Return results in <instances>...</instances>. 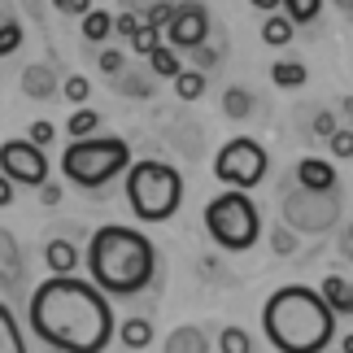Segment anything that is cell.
Returning a JSON list of instances; mask_svg holds the SVG:
<instances>
[{
    "instance_id": "1",
    "label": "cell",
    "mask_w": 353,
    "mask_h": 353,
    "mask_svg": "<svg viewBox=\"0 0 353 353\" xmlns=\"http://www.w3.org/2000/svg\"><path fill=\"white\" fill-rule=\"evenodd\" d=\"M31 332L57 353H101L114 336L110 296L74 275H52L31 292Z\"/></svg>"
},
{
    "instance_id": "2",
    "label": "cell",
    "mask_w": 353,
    "mask_h": 353,
    "mask_svg": "<svg viewBox=\"0 0 353 353\" xmlns=\"http://www.w3.org/2000/svg\"><path fill=\"white\" fill-rule=\"evenodd\" d=\"M262 327L279 353H323L336 336V310L323 292L305 288V283H288V288L270 292Z\"/></svg>"
},
{
    "instance_id": "3",
    "label": "cell",
    "mask_w": 353,
    "mask_h": 353,
    "mask_svg": "<svg viewBox=\"0 0 353 353\" xmlns=\"http://www.w3.org/2000/svg\"><path fill=\"white\" fill-rule=\"evenodd\" d=\"M88 270H92V283L105 292V296H135L153 283V270H157V249L153 240L135 227H101L92 236V249H88Z\"/></svg>"
},
{
    "instance_id": "4",
    "label": "cell",
    "mask_w": 353,
    "mask_h": 353,
    "mask_svg": "<svg viewBox=\"0 0 353 353\" xmlns=\"http://www.w3.org/2000/svg\"><path fill=\"white\" fill-rule=\"evenodd\" d=\"M127 201L140 223H166L183 205V174L170 161H135L127 166Z\"/></svg>"
},
{
    "instance_id": "5",
    "label": "cell",
    "mask_w": 353,
    "mask_h": 353,
    "mask_svg": "<svg viewBox=\"0 0 353 353\" xmlns=\"http://www.w3.org/2000/svg\"><path fill=\"white\" fill-rule=\"evenodd\" d=\"M131 166V144L122 135H83L61 153V174L74 188H105Z\"/></svg>"
},
{
    "instance_id": "6",
    "label": "cell",
    "mask_w": 353,
    "mask_h": 353,
    "mask_svg": "<svg viewBox=\"0 0 353 353\" xmlns=\"http://www.w3.org/2000/svg\"><path fill=\"white\" fill-rule=\"evenodd\" d=\"M205 227L210 240L227 253H244L257 244V232H262V219H257V205L249 201L244 188H232V192L214 196L205 205Z\"/></svg>"
},
{
    "instance_id": "7",
    "label": "cell",
    "mask_w": 353,
    "mask_h": 353,
    "mask_svg": "<svg viewBox=\"0 0 353 353\" xmlns=\"http://www.w3.org/2000/svg\"><path fill=\"white\" fill-rule=\"evenodd\" d=\"M283 223L292 227V232H305V236H319V232H332L336 219H341V188H327V192H319V188H305L296 183L283 192Z\"/></svg>"
},
{
    "instance_id": "8",
    "label": "cell",
    "mask_w": 353,
    "mask_h": 353,
    "mask_svg": "<svg viewBox=\"0 0 353 353\" xmlns=\"http://www.w3.org/2000/svg\"><path fill=\"white\" fill-rule=\"evenodd\" d=\"M214 174L227 183V188H257L266 179V148L257 140H227L214 157Z\"/></svg>"
},
{
    "instance_id": "9",
    "label": "cell",
    "mask_w": 353,
    "mask_h": 353,
    "mask_svg": "<svg viewBox=\"0 0 353 353\" xmlns=\"http://www.w3.org/2000/svg\"><path fill=\"white\" fill-rule=\"evenodd\" d=\"M0 170H5L13 183H22V188H39V183H48L44 148L31 144V140H9V144H0Z\"/></svg>"
},
{
    "instance_id": "10",
    "label": "cell",
    "mask_w": 353,
    "mask_h": 353,
    "mask_svg": "<svg viewBox=\"0 0 353 353\" xmlns=\"http://www.w3.org/2000/svg\"><path fill=\"white\" fill-rule=\"evenodd\" d=\"M210 39V13L205 5H196V0H183V5H174V18L166 22V44L170 48H201Z\"/></svg>"
},
{
    "instance_id": "11",
    "label": "cell",
    "mask_w": 353,
    "mask_h": 353,
    "mask_svg": "<svg viewBox=\"0 0 353 353\" xmlns=\"http://www.w3.org/2000/svg\"><path fill=\"white\" fill-rule=\"evenodd\" d=\"M296 183L319 188V192L336 188V170H332V161H323V157H301V161H296Z\"/></svg>"
},
{
    "instance_id": "12",
    "label": "cell",
    "mask_w": 353,
    "mask_h": 353,
    "mask_svg": "<svg viewBox=\"0 0 353 353\" xmlns=\"http://www.w3.org/2000/svg\"><path fill=\"white\" fill-rule=\"evenodd\" d=\"M22 92L31 101H48L52 92H57V74H52V65H39V61L26 65V70H22Z\"/></svg>"
},
{
    "instance_id": "13",
    "label": "cell",
    "mask_w": 353,
    "mask_h": 353,
    "mask_svg": "<svg viewBox=\"0 0 353 353\" xmlns=\"http://www.w3.org/2000/svg\"><path fill=\"white\" fill-rule=\"evenodd\" d=\"M22 249H18V240H13L9 232H0V288L5 283H18L22 279Z\"/></svg>"
},
{
    "instance_id": "14",
    "label": "cell",
    "mask_w": 353,
    "mask_h": 353,
    "mask_svg": "<svg viewBox=\"0 0 353 353\" xmlns=\"http://www.w3.org/2000/svg\"><path fill=\"white\" fill-rule=\"evenodd\" d=\"M44 262H48L52 275H74V266H79V249H74L70 240H48Z\"/></svg>"
},
{
    "instance_id": "15",
    "label": "cell",
    "mask_w": 353,
    "mask_h": 353,
    "mask_svg": "<svg viewBox=\"0 0 353 353\" xmlns=\"http://www.w3.org/2000/svg\"><path fill=\"white\" fill-rule=\"evenodd\" d=\"M166 353H210V336L201 327H174L166 336Z\"/></svg>"
},
{
    "instance_id": "16",
    "label": "cell",
    "mask_w": 353,
    "mask_h": 353,
    "mask_svg": "<svg viewBox=\"0 0 353 353\" xmlns=\"http://www.w3.org/2000/svg\"><path fill=\"white\" fill-rule=\"evenodd\" d=\"M323 296H327V305L336 314H353V283L341 279V275H327L323 279Z\"/></svg>"
},
{
    "instance_id": "17",
    "label": "cell",
    "mask_w": 353,
    "mask_h": 353,
    "mask_svg": "<svg viewBox=\"0 0 353 353\" xmlns=\"http://www.w3.org/2000/svg\"><path fill=\"white\" fill-rule=\"evenodd\" d=\"M0 353H26V341H22V327L13 319V310L0 301Z\"/></svg>"
},
{
    "instance_id": "18",
    "label": "cell",
    "mask_w": 353,
    "mask_h": 353,
    "mask_svg": "<svg viewBox=\"0 0 353 353\" xmlns=\"http://www.w3.org/2000/svg\"><path fill=\"white\" fill-rule=\"evenodd\" d=\"M148 70H153L157 79H174L183 70L179 65V48H170V44H157L153 52H148Z\"/></svg>"
},
{
    "instance_id": "19",
    "label": "cell",
    "mask_w": 353,
    "mask_h": 353,
    "mask_svg": "<svg viewBox=\"0 0 353 353\" xmlns=\"http://www.w3.org/2000/svg\"><path fill=\"white\" fill-rule=\"evenodd\" d=\"M110 35H114V18L105 9H88L83 13V39L88 44H105Z\"/></svg>"
},
{
    "instance_id": "20",
    "label": "cell",
    "mask_w": 353,
    "mask_h": 353,
    "mask_svg": "<svg viewBox=\"0 0 353 353\" xmlns=\"http://www.w3.org/2000/svg\"><path fill=\"white\" fill-rule=\"evenodd\" d=\"M292 35H296V22L288 18V13H283V18H279V13H270V18H266V26H262V39H266L270 48H283Z\"/></svg>"
},
{
    "instance_id": "21",
    "label": "cell",
    "mask_w": 353,
    "mask_h": 353,
    "mask_svg": "<svg viewBox=\"0 0 353 353\" xmlns=\"http://www.w3.org/2000/svg\"><path fill=\"white\" fill-rule=\"evenodd\" d=\"M223 114L232 118V122H244L253 114V92H244V88H227L223 92Z\"/></svg>"
},
{
    "instance_id": "22",
    "label": "cell",
    "mask_w": 353,
    "mask_h": 353,
    "mask_svg": "<svg viewBox=\"0 0 353 353\" xmlns=\"http://www.w3.org/2000/svg\"><path fill=\"white\" fill-rule=\"evenodd\" d=\"M118 336H122L127 349H144V345H153V323H148V319H127L118 327Z\"/></svg>"
},
{
    "instance_id": "23",
    "label": "cell",
    "mask_w": 353,
    "mask_h": 353,
    "mask_svg": "<svg viewBox=\"0 0 353 353\" xmlns=\"http://www.w3.org/2000/svg\"><path fill=\"white\" fill-rule=\"evenodd\" d=\"M174 97L179 101H201L205 97V74L201 70H179L174 74Z\"/></svg>"
},
{
    "instance_id": "24",
    "label": "cell",
    "mask_w": 353,
    "mask_h": 353,
    "mask_svg": "<svg viewBox=\"0 0 353 353\" xmlns=\"http://www.w3.org/2000/svg\"><path fill=\"white\" fill-rule=\"evenodd\" d=\"M270 79H275V88H305L310 70L301 61H279V65H270Z\"/></svg>"
},
{
    "instance_id": "25",
    "label": "cell",
    "mask_w": 353,
    "mask_h": 353,
    "mask_svg": "<svg viewBox=\"0 0 353 353\" xmlns=\"http://www.w3.org/2000/svg\"><path fill=\"white\" fill-rule=\"evenodd\" d=\"M18 48H22V22L18 18H5V22H0V61L13 57Z\"/></svg>"
},
{
    "instance_id": "26",
    "label": "cell",
    "mask_w": 353,
    "mask_h": 353,
    "mask_svg": "<svg viewBox=\"0 0 353 353\" xmlns=\"http://www.w3.org/2000/svg\"><path fill=\"white\" fill-rule=\"evenodd\" d=\"M97 127H101V114H97V110H74V114H70V122H65V131H70L74 140H83V135H92Z\"/></svg>"
},
{
    "instance_id": "27",
    "label": "cell",
    "mask_w": 353,
    "mask_h": 353,
    "mask_svg": "<svg viewBox=\"0 0 353 353\" xmlns=\"http://www.w3.org/2000/svg\"><path fill=\"white\" fill-rule=\"evenodd\" d=\"M219 349L223 353H253V341H249L244 327H223L219 332Z\"/></svg>"
},
{
    "instance_id": "28",
    "label": "cell",
    "mask_w": 353,
    "mask_h": 353,
    "mask_svg": "<svg viewBox=\"0 0 353 353\" xmlns=\"http://www.w3.org/2000/svg\"><path fill=\"white\" fill-rule=\"evenodd\" d=\"M319 9H323V0H283V13L292 22H314Z\"/></svg>"
},
{
    "instance_id": "29",
    "label": "cell",
    "mask_w": 353,
    "mask_h": 353,
    "mask_svg": "<svg viewBox=\"0 0 353 353\" xmlns=\"http://www.w3.org/2000/svg\"><path fill=\"white\" fill-rule=\"evenodd\" d=\"M161 44V35H157V26H148V22H140V31L131 35V48L140 52V57H148V52H153Z\"/></svg>"
},
{
    "instance_id": "30",
    "label": "cell",
    "mask_w": 353,
    "mask_h": 353,
    "mask_svg": "<svg viewBox=\"0 0 353 353\" xmlns=\"http://www.w3.org/2000/svg\"><path fill=\"white\" fill-rule=\"evenodd\" d=\"M270 249H275L279 257H292L296 253V232H292V227H275V232H270Z\"/></svg>"
},
{
    "instance_id": "31",
    "label": "cell",
    "mask_w": 353,
    "mask_h": 353,
    "mask_svg": "<svg viewBox=\"0 0 353 353\" xmlns=\"http://www.w3.org/2000/svg\"><path fill=\"white\" fill-rule=\"evenodd\" d=\"M97 65H101V74H105V79H118L122 70H127V61H122V52H118V48H105L101 57H97Z\"/></svg>"
},
{
    "instance_id": "32",
    "label": "cell",
    "mask_w": 353,
    "mask_h": 353,
    "mask_svg": "<svg viewBox=\"0 0 353 353\" xmlns=\"http://www.w3.org/2000/svg\"><path fill=\"white\" fill-rule=\"evenodd\" d=\"M327 144H332V153H336V157H353V131H349V127H336Z\"/></svg>"
},
{
    "instance_id": "33",
    "label": "cell",
    "mask_w": 353,
    "mask_h": 353,
    "mask_svg": "<svg viewBox=\"0 0 353 353\" xmlns=\"http://www.w3.org/2000/svg\"><path fill=\"white\" fill-rule=\"evenodd\" d=\"M140 22H144V18H140V13H131V9H122V13H118V18H114V35H127V39H131L135 31H140Z\"/></svg>"
},
{
    "instance_id": "34",
    "label": "cell",
    "mask_w": 353,
    "mask_h": 353,
    "mask_svg": "<svg viewBox=\"0 0 353 353\" xmlns=\"http://www.w3.org/2000/svg\"><path fill=\"white\" fill-rule=\"evenodd\" d=\"M61 92H65V101H88L92 83H88L83 74H70V79H65V83H61Z\"/></svg>"
},
{
    "instance_id": "35",
    "label": "cell",
    "mask_w": 353,
    "mask_h": 353,
    "mask_svg": "<svg viewBox=\"0 0 353 353\" xmlns=\"http://www.w3.org/2000/svg\"><path fill=\"white\" fill-rule=\"evenodd\" d=\"M118 79H122V74H118ZM122 92H127V97H153V79H144V74L122 79Z\"/></svg>"
},
{
    "instance_id": "36",
    "label": "cell",
    "mask_w": 353,
    "mask_h": 353,
    "mask_svg": "<svg viewBox=\"0 0 353 353\" xmlns=\"http://www.w3.org/2000/svg\"><path fill=\"white\" fill-rule=\"evenodd\" d=\"M174 18V0H170V5H157V9H148L144 13V22L148 26H157V31H166V22Z\"/></svg>"
},
{
    "instance_id": "37",
    "label": "cell",
    "mask_w": 353,
    "mask_h": 353,
    "mask_svg": "<svg viewBox=\"0 0 353 353\" xmlns=\"http://www.w3.org/2000/svg\"><path fill=\"white\" fill-rule=\"evenodd\" d=\"M26 140H31V144H39V148H44V144H52V140H57V135H52V122H31Z\"/></svg>"
},
{
    "instance_id": "38",
    "label": "cell",
    "mask_w": 353,
    "mask_h": 353,
    "mask_svg": "<svg viewBox=\"0 0 353 353\" xmlns=\"http://www.w3.org/2000/svg\"><path fill=\"white\" fill-rule=\"evenodd\" d=\"M332 131H336V114H332V110H319V114H314V135L332 140Z\"/></svg>"
},
{
    "instance_id": "39",
    "label": "cell",
    "mask_w": 353,
    "mask_h": 353,
    "mask_svg": "<svg viewBox=\"0 0 353 353\" xmlns=\"http://www.w3.org/2000/svg\"><path fill=\"white\" fill-rule=\"evenodd\" d=\"M61 13H70V18H83V13L92 9V0H52Z\"/></svg>"
},
{
    "instance_id": "40",
    "label": "cell",
    "mask_w": 353,
    "mask_h": 353,
    "mask_svg": "<svg viewBox=\"0 0 353 353\" xmlns=\"http://www.w3.org/2000/svg\"><path fill=\"white\" fill-rule=\"evenodd\" d=\"M5 205H13V179L0 170V210H5Z\"/></svg>"
},
{
    "instance_id": "41",
    "label": "cell",
    "mask_w": 353,
    "mask_h": 353,
    "mask_svg": "<svg viewBox=\"0 0 353 353\" xmlns=\"http://www.w3.org/2000/svg\"><path fill=\"white\" fill-rule=\"evenodd\" d=\"M39 196H44V205H57V201H61V188L57 183H39Z\"/></svg>"
},
{
    "instance_id": "42",
    "label": "cell",
    "mask_w": 353,
    "mask_h": 353,
    "mask_svg": "<svg viewBox=\"0 0 353 353\" xmlns=\"http://www.w3.org/2000/svg\"><path fill=\"white\" fill-rule=\"evenodd\" d=\"M157 5H170V0H127L131 13H148V9H157Z\"/></svg>"
},
{
    "instance_id": "43",
    "label": "cell",
    "mask_w": 353,
    "mask_h": 353,
    "mask_svg": "<svg viewBox=\"0 0 353 353\" xmlns=\"http://www.w3.org/2000/svg\"><path fill=\"white\" fill-rule=\"evenodd\" d=\"M196 52V65H214V61H219V52H210L205 44H201V48H192Z\"/></svg>"
},
{
    "instance_id": "44",
    "label": "cell",
    "mask_w": 353,
    "mask_h": 353,
    "mask_svg": "<svg viewBox=\"0 0 353 353\" xmlns=\"http://www.w3.org/2000/svg\"><path fill=\"white\" fill-rule=\"evenodd\" d=\"M249 5H253V9H266V13H270V9H279L283 0H249Z\"/></svg>"
},
{
    "instance_id": "45",
    "label": "cell",
    "mask_w": 353,
    "mask_h": 353,
    "mask_svg": "<svg viewBox=\"0 0 353 353\" xmlns=\"http://www.w3.org/2000/svg\"><path fill=\"white\" fill-rule=\"evenodd\" d=\"M341 353H353V336H345V341H341Z\"/></svg>"
},
{
    "instance_id": "46",
    "label": "cell",
    "mask_w": 353,
    "mask_h": 353,
    "mask_svg": "<svg viewBox=\"0 0 353 353\" xmlns=\"http://www.w3.org/2000/svg\"><path fill=\"white\" fill-rule=\"evenodd\" d=\"M336 5H341L345 13H353V0H336Z\"/></svg>"
},
{
    "instance_id": "47",
    "label": "cell",
    "mask_w": 353,
    "mask_h": 353,
    "mask_svg": "<svg viewBox=\"0 0 353 353\" xmlns=\"http://www.w3.org/2000/svg\"><path fill=\"white\" fill-rule=\"evenodd\" d=\"M5 18H9V13H5V5H0V22H5Z\"/></svg>"
},
{
    "instance_id": "48",
    "label": "cell",
    "mask_w": 353,
    "mask_h": 353,
    "mask_svg": "<svg viewBox=\"0 0 353 353\" xmlns=\"http://www.w3.org/2000/svg\"><path fill=\"white\" fill-rule=\"evenodd\" d=\"M345 240H353V227H349V236H345Z\"/></svg>"
}]
</instances>
